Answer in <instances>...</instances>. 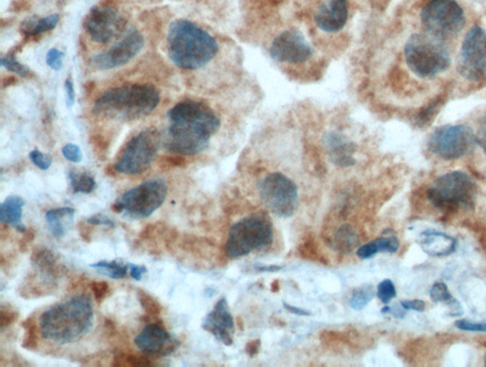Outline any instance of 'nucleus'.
I'll use <instances>...</instances> for the list:
<instances>
[{
  "label": "nucleus",
  "mask_w": 486,
  "mask_h": 367,
  "mask_svg": "<svg viewBox=\"0 0 486 367\" xmlns=\"http://www.w3.org/2000/svg\"><path fill=\"white\" fill-rule=\"evenodd\" d=\"M401 306L406 310H414V312H423L426 309L425 302L422 300H406L401 302Z\"/></svg>",
  "instance_id": "48"
},
{
  "label": "nucleus",
  "mask_w": 486,
  "mask_h": 367,
  "mask_svg": "<svg viewBox=\"0 0 486 367\" xmlns=\"http://www.w3.org/2000/svg\"><path fill=\"white\" fill-rule=\"evenodd\" d=\"M160 147V134L155 128H147L130 139L117 162L116 172L139 175L149 169Z\"/></svg>",
  "instance_id": "10"
},
{
  "label": "nucleus",
  "mask_w": 486,
  "mask_h": 367,
  "mask_svg": "<svg viewBox=\"0 0 486 367\" xmlns=\"http://www.w3.org/2000/svg\"><path fill=\"white\" fill-rule=\"evenodd\" d=\"M485 366H486V356H485Z\"/></svg>",
  "instance_id": "59"
},
{
  "label": "nucleus",
  "mask_w": 486,
  "mask_h": 367,
  "mask_svg": "<svg viewBox=\"0 0 486 367\" xmlns=\"http://www.w3.org/2000/svg\"><path fill=\"white\" fill-rule=\"evenodd\" d=\"M75 210L73 208L64 207L59 208V209H53L48 211L46 213V220L49 225L51 233L56 238H61V236L66 235L70 224L73 221L67 220L62 221L64 219L73 218Z\"/></svg>",
  "instance_id": "22"
},
{
  "label": "nucleus",
  "mask_w": 486,
  "mask_h": 367,
  "mask_svg": "<svg viewBox=\"0 0 486 367\" xmlns=\"http://www.w3.org/2000/svg\"><path fill=\"white\" fill-rule=\"evenodd\" d=\"M92 289L96 301L100 303V302L104 300L107 292H109V284L104 281H95L93 282Z\"/></svg>",
  "instance_id": "44"
},
{
  "label": "nucleus",
  "mask_w": 486,
  "mask_h": 367,
  "mask_svg": "<svg viewBox=\"0 0 486 367\" xmlns=\"http://www.w3.org/2000/svg\"><path fill=\"white\" fill-rule=\"evenodd\" d=\"M405 59L409 70L423 79H432L450 67L448 50L440 40L415 33L405 46Z\"/></svg>",
  "instance_id": "6"
},
{
  "label": "nucleus",
  "mask_w": 486,
  "mask_h": 367,
  "mask_svg": "<svg viewBox=\"0 0 486 367\" xmlns=\"http://www.w3.org/2000/svg\"><path fill=\"white\" fill-rule=\"evenodd\" d=\"M375 243L379 252L394 253L399 249V240L394 235L375 239Z\"/></svg>",
  "instance_id": "36"
},
{
  "label": "nucleus",
  "mask_w": 486,
  "mask_h": 367,
  "mask_svg": "<svg viewBox=\"0 0 486 367\" xmlns=\"http://www.w3.org/2000/svg\"><path fill=\"white\" fill-rule=\"evenodd\" d=\"M65 90H66V105L68 108H70L75 102V85L72 77H68L65 82Z\"/></svg>",
  "instance_id": "46"
},
{
  "label": "nucleus",
  "mask_w": 486,
  "mask_h": 367,
  "mask_svg": "<svg viewBox=\"0 0 486 367\" xmlns=\"http://www.w3.org/2000/svg\"><path fill=\"white\" fill-rule=\"evenodd\" d=\"M93 324L90 296L80 294L56 304L41 315L42 337L56 344H72L86 335Z\"/></svg>",
  "instance_id": "2"
},
{
  "label": "nucleus",
  "mask_w": 486,
  "mask_h": 367,
  "mask_svg": "<svg viewBox=\"0 0 486 367\" xmlns=\"http://www.w3.org/2000/svg\"><path fill=\"white\" fill-rule=\"evenodd\" d=\"M263 203L270 212L281 218H291L298 208L297 184L283 174H269L258 184Z\"/></svg>",
  "instance_id": "9"
},
{
  "label": "nucleus",
  "mask_w": 486,
  "mask_h": 367,
  "mask_svg": "<svg viewBox=\"0 0 486 367\" xmlns=\"http://www.w3.org/2000/svg\"><path fill=\"white\" fill-rule=\"evenodd\" d=\"M396 294V287L391 279H385L378 284L377 297L384 304H388Z\"/></svg>",
  "instance_id": "33"
},
{
  "label": "nucleus",
  "mask_w": 486,
  "mask_h": 367,
  "mask_svg": "<svg viewBox=\"0 0 486 367\" xmlns=\"http://www.w3.org/2000/svg\"><path fill=\"white\" fill-rule=\"evenodd\" d=\"M90 267L106 270L105 275L110 276V278L123 279L127 276V267L129 266H124V265L119 264L116 261H101L97 262V263L90 264Z\"/></svg>",
  "instance_id": "28"
},
{
  "label": "nucleus",
  "mask_w": 486,
  "mask_h": 367,
  "mask_svg": "<svg viewBox=\"0 0 486 367\" xmlns=\"http://www.w3.org/2000/svg\"><path fill=\"white\" fill-rule=\"evenodd\" d=\"M476 142L486 156V117L480 122L479 128H477Z\"/></svg>",
  "instance_id": "47"
},
{
  "label": "nucleus",
  "mask_w": 486,
  "mask_h": 367,
  "mask_svg": "<svg viewBox=\"0 0 486 367\" xmlns=\"http://www.w3.org/2000/svg\"><path fill=\"white\" fill-rule=\"evenodd\" d=\"M429 295L434 303H448L450 299L453 298L449 292L448 286L443 282H436L432 286Z\"/></svg>",
  "instance_id": "34"
},
{
  "label": "nucleus",
  "mask_w": 486,
  "mask_h": 367,
  "mask_svg": "<svg viewBox=\"0 0 486 367\" xmlns=\"http://www.w3.org/2000/svg\"><path fill=\"white\" fill-rule=\"evenodd\" d=\"M170 125L164 137L167 150L177 155H196L208 147L221 127L213 110L203 102L183 101L167 112Z\"/></svg>",
  "instance_id": "1"
},
{
  "label": "nucleus",
  "mask_w": 486,
  "mask_h": 367,
  "mask_svg": "<svg viewBox=\"0 0 486 367\" xmlns=\"http://www.w3.org/2000/svg\"><path fill=\"white\" fill-rule=\"evenodd\" d=\"M0 65L21 77H27L30 74L29 68L16 61V56L12 54L7 53V55L2 56L0 59Z\"/></svg>",
  "instance_id": "31"
},
{
  "label": "nucleus",
  "mask_w": 486,
  "mask_h": 367,
  "mask_svg": "<svg viewBox=\"0 0 486 367\" xmlns=\"http://www.w3.org/2000/svg\"><path fill=\"white\" fill-rule=\"evenodd\" d=\"M160 94L152 85H125L99 96L93 112L98 118L132 122L149 115L157 107Z\"/></svg>",
  "instance_id": "4"
},
{
  "label": "nucleus",
  "mask_w": 486,
  "mask_h": 367,
  "mask_svg": "<svg viewBox=\"0 0 486 367\" xmlns=\"http://www.w3.org/2000/svg\"><path fill=\"white\" fill-rule=\"evenodd\" d=\"M90 144L93 145L95 152L98 154L99 156H106L109 144H107V139L103 136L99 135V134L93 135L90 138Z\"/></svg>",
  "instance_id": "43"
},
{
  "label": "nucleus",
  "mask_w": 486,
  "mask_h": 367,
  "mask_svg": "<svg viewBox=\"0 0 486 367\" xmlns=\"http://www.w3.org/2000/svg\"><path fill=\"white\" fill-rule=\"evenodd\" d=\"M375 296L374 289L371 284H366L359 289H355L352 293L351 299H349V307L352 309L359 312L365 309L369 303H371L372 299Z\"/></svg>",
  "instance_id": "26"
},
{
  "label": "nucleus",
  "mask_w": 486,
  "mask_h": 367,
  "mask_svg": "<svg viewBox=\"0 0 486 367\" xmlns=\"http://www.w3.org/2000/svg\"><path fill=\"white\" fill-rule=\"evenodd\" d=\"M18 317V312L8 309H1V312H0V326H1L2 329H4L5 327L11 326L14 321H16Z\"/></svg>",
  "instance_id": "45"
},
{
  "label": "nucleus",
  "mask_w": 486,
  "mask_h": 367,
  "mask_svg": "<svg viewBox=\"0 0 486 367\" xmlns=\"http://www.w3.org/2000/svg\"><path fill=\"white\" fill-rule=\"evenodd\" d=\"M70 179L75 193H90L96 188L95 179L88 174H78L70 171Z\"/></svg>",
  "instance_id": "27"
},
{
  "label": "nucleus",
  "mask_w": 486,
  "mask_h": 367,
  "mask_svg": "<svg viewBox=\"0 0 486 367\" xmlns=\"http://www.w3.org/2000/svg\"><path fill=\"white\" fill-rule=\"evenodd\" d=\"M32 5L28 0H13L9 7L11 13H21L30 10Z\"/></svg>",
  "instance_id": "51"
},
{
  "label": "nucleus",
  "mask_w": 486,
  "mask_h": 367,
  "mask_svg": "<svg viewBox=\"0 0 486 367\" xmlns=\"http://www.w3.org/2000/svg\"><path fill=\"white\" fill-rule=\"evenodd\" d=\"M134 343L142 352L149 356H167L180 346L179 341L158 324H147L134 339Z\"/></svg>",
  "instance_id": "17"
},
{
  "label": "nucleus",
  "mask_w": 486,
  "mask_h": 367,
  "mask_svg": "<svg viewBox=\"0 0 486 367\" xmlns=\"http://www.w3.org/2000/svg\"><path fill=\"white\" fill-rule=\"evenodd\" d=\"M138 298L143 307L144 312L147 314L155 316L160 314L162 312V306L157 300H155L149 293L144 292V290H139Z\"/></svg>",
  "instance_id": "32"
},
{
  "label": "nucleus",
  "mask_w": 486,
  "mask_h": 367,
  "mask_svg": "<svg viewBox=\"0 0 486 367\" xmlns=\"http://www.w3.org/2000/svg\"><path fill=\"white\" fill-rule=\"evenodd\" d=\"M283 306L285 307L287 310H288L289 312L292 313V314L298 315V316H311L312 312H309V310L303 309H300V307H295L294 306H292V304H289L285 303V302H283Z\"/></svg>",
  "instance_id": "54"
},
{
  "label": "nucleus",
  "mask_w": 486,
  "mask_h": 367,
  "mask_svg": "<svg viewBox=\"0 0 486 367\" xmlns=\"http://www.w3.org/2000/svg\"><path fill=\"white\" fill-rule=\"evenodd\" d=\"M144 44L143 36L136 28H130L123 38L109 50L93 56V65L101 70L121 67L134 58L143 48Z\"/></svg>",
  "instance_id": "15"
},
{
  "label": "nucleus",
  "mask_w": 486,
  "mask_h": 367,
  "mask_svg": "<svg viewBox=\"0 0 486 367\" xmlns=\"http://www.w3.org/2000/svg\"><path fill=\"white\" fill-rule=\"evenodd\" d=\"M203 329L214 335L218 341L231 346L233 344V335L235 333L234 321L226 299H221L216 304L214 309L204 319Z\"/></svg>",
  "instance_id": "18"
},
{
  "label": "nucleus",
  "mask_w": 486,
  "mask_h": 367,
  "mask_svg": "<svg viewBox=\"0 0 486 367\" xmlns=\"http://www.w3.org/2000/svg\"><path fill=\"white\" fill-rule=\"evenodd\" d=\"M389 313H391V314L393 315L395 318L402 319L405 317L406 309H403L402 306H401V307L395 306L389 309Z\"/></svg>",
  "instance_id": "56"
},
{
  "label": "nucleus",
  "mask_w": 486,
  "mask_h": 367,
  "mask_svg": "<svg viewBox=\"0 0 486 367\" xmlns=\"http://www.w3.org/2000/svg\"><path fill=\"white\" fill-rule=\"evenodd\" d=\"M30 159L33 164L41 168V170H48L52 165V156L48 154H43L39 150H33L30 153Z\"/></svg>",
  "instance_id": "37"
},
{
  "label": "nucleus",
  "mask_w": 486,
  "mask_h": 367,
  "mask_svg": "<svg viewBox=\"0 0 486 367\" xmlns=\"http://www.w3.org/2000/svg\"><path fill=\"white\" fill-rule=\"evenodd\" d=\"M167 196L166 182L162 179L149 181L125 193L120 202L127 218H149L164 204Z\"/></svg>",
  "instance_id": "12"
},
{
  "label": "nucleus",
  "mask_w": 486,
  "mask_h": 367,
  "mask_svg": "<svg viewBox=\"0 0 486 367\" xmlns=\"http://www.w3.org/2000/svg\"><path fill=\"white\" fill-rule=\"evenodd\" d=\"M348 0H329L321 6L315 20L317 27L325 33H337L348 21Z\"/></svg>",
  "instance_id": "19"
},
{
  "label": "nucleus",
  "mask_w": 486,
  "mask_h": 367,
  "mask_svg": "<svg viewBox=\"0 0 486 367\" xmlns=\"http://www.w3.org/2000/svg\"><path fill=\"white\" fill-rule=\"evenodd\" d=\"M312 48L298 31L288 30L275 37L270 48V55L280 63L300 64L312 55Z\"/></svg>",
  "instance_id": "16"
},
{
  "label": "nucleus",
  "mask_w": 486,
  "mask_h": 367,
  "mask_svg": "<svg viewBox=\"0 0 486 367\" xmlns=\"http://www.w3.org/2000/svg\"><path fill=\"white\" fill-rule=\"evenodd\" d=\"M186 159L183 156L175 155L161 156L159 165L164 169H172L176 167H184L186 165Z\"/></svg>",
  "instance_id": "38"
},
{
  "label": "nucleus",
  "mask_w": 486,
  "mask_h": 367,
  "mask_svg": "<svg viewBox=\"0 0 486 367\" xmlns=\"http://www.w3.org/2000/svg\"><path fill=\"white\" fill-rule=\"evenodd\" d=\"M167 50L172 62L186 70L204 67L217 55L218 45L204 28L186 19H178L169 26Z\"/></svg>",
  "instance_id": "3"
},
{
  "label": "nucleus",
  "mask_w": 486,
  "mask_h": 367,
  "mask_svg": "<svg viewBox=\"0 0 486 367\" xmlns=\"http://www.w3.org/2000/svg\"><path fill=\"white\" fill-rule=\"evenodd\" d=\"M477 196L476 182L462 171H453L439 176L428 191L429 201L445 213L473 209Z\"/></svg>",
  "instance_id": "5"
},
{
  "label": "nucleus",
  "mask_w": 486,
  "mask_h": 367,
  "mask_svg": "<svg viewBox=\"0 0 486 367\" xmlns=\"http://www.w3.org/2000/svg\"><path fill=\"white\" fill-rule=\"evenodd\" d=\"M323 144L332 164L340 167H349L355 164L354 154L356 147L343 133L331 131L324 135Z\"/></svg>",
  "instance_id": "20"
},
{
  "label": "nucleus",
  "mask_w": 486,
  "mask_h": 367,
  "mask_svg": "<svg viewBox=\"0 0 486 367\" xmlns=\"http://www.w3.org/2000/svg\"><path fill=\"white\" fill-rule=\"evenodd\" d=\"M455 326H456L458 329L463 330V331L486 332V321L476 323V321H471L466 320V319H463V320L455 321Z\"/></svg>",
  "instance_id": "39"
},
{
  "label": "nucleus",
  "mask_w": 486,
  "mask_h": 367,
  "mask_svg": "<svg viewBox=\"0 0 486 367\" xmlns=\"http://www.w3.org/2000/svg\"><path fill=\"white\" fill-rule=\"evenodd\" d=\"M18 82L19 80L15 76L5 77V78L2 80V88L9 87L11 85H16Z\"/></svg>",
  "instance_id": "57"
},
{
  "label": "nucleus",
  "mask_w": 486,
  "mask_h": 367,
  "mask_svg": "<svg viewBox=\"0 0 486 367\" xmlns=\"http://www.w3.org/2000/svg\"><path fill=\"white\" fill-rule=\"evenodd\" d=\"M358 238L354 228L349 225L341 227L335 236V245L337 249L343 252H349L357 246Z\"/></svg>",
  "instance_id": "24"
},
{
  "label": "nucleus",
  "mask_w": 486,
  "mask_h": 367,
  "mask_svg": "<svg viewBox=\"0 0 486 367\" xmlns=\"http://www.w3.org/2000/svg\"><path fill=\"white\" fill-rule=\"evenodd\" d=\"M65 53L63 51L58 50V48H52L47 53L46 63L53 70H61L63 65V59Z\"/></svg>",
  "instance_id": "40"
},
{
  "label": "nucleus",
  "mask_w": 486,
  "mask_h": 367,
  "mask_svg": "<svg viewBox=\"0 0 486 367\" xmlns=\"http://www.w3.org/2000/svg\"><path fill=\"white\" fill-rule=\"evenodd\" d=\"M32 263L45 275H53L56 269V259L52 250L38 249L33 252Z\"/></svg>",
  "instance_id": "25"
},
{
  "label": "nucleus",
  "mask_w": 486,
  "mask_h": 367,
  "mask_svg": "<svg viewBox=\"0 0 486 367\" xmlns=\"http://www.w3.org/2000/svg\"><path fill=\"white\" fill-rule=\"evenodd\" d=\"M127 266H129L130 270V275L136 281H140L143 273L147 272V267L144 266H136V265L132 263L127 265Z\"/></svg>",
  "instance_id": "52"
},
{
  "label": "nucleus",
  "mask_w": 486,
  "mask_h": 367,
  "mask_svg": "<svg viewBox=\"0 0 486 367\" xmlns=\"http://www.w3.org/2000/svg\"><path fill=\"white\" fill-rule=\"evenodd\" d=\"M476 144V134L463 124H445L436 128L428 137L426 144L432 154L445 161L463 158Z\"/></svg>",
  "instance_id": "11"
},
{
  "label": "nucleus",
  "mask_w": 486,
  "mask_h": 367,
  "mask_svg": "<svg viewBox=\"0 0 486 367\" xmlns=\"http://www.w3.org/2000/svg\"><path fill=\"white\" fill-rule=\"evenodd\" d=\"M21 326L26 330L22 347L28 350H33L38 347V327L36 326L33 318L27 319L21 324Z\"/></svg>",
  "instance_id": "29"
},
{
  "label": "nucleus",
  "mask_w": 486,
  "mask_h": 367,
  "mask_svg": "<svg viewBox=\"0 0 486 367\" xmlns=\"http://www.w3.org/2000/svg\"><path fill=\"white\" fill-rule=\"evenodd\" d=\"M274 241V227L264 213H252L233 225L226 250L231 258L241 257L255 250L265 249Z\"/></svg>",
  "instance_id": "7"
},
{
  "label": "nucleus",
  "mask_w": 486,
  "mask_h": 367,
  "mask_svg": "<svg viewBox=\"0 0 486 367\" xmlns=\"http://www.w3.org/2000/svg\"><path fill=\"white\" fill-rule=\"evenodd\" d=\"M59 19H60V17H59L58 14H51L49 16L44 17V18H39L35 33H33V38L41 36L42 33L53 30L58 26Z\"/></svg>",
  "instance_id": "35"
},
{
  "label": "nucleus",
  "mask_w": 486,
  "mask_h": 367,
  "mask_svg": "<svg viewBox=\"0 0 486 367\" xmlns=\"http://www.w3.org/2000/svg\"><path fill=\"white\" fill-rule=\"evenodd\" d=\"M260 349V341H250L246 346V352L248 353L250 357H253L255 354H258V350Z\"/></svg>",
  "instance_id": "55"
},
{
  "label": "nucleus",
  "mask_w": 486,
  "mask_h": 367,
  "mask_svg": "<svg viewBox=\"0 0 486 367\" xmlns=\"http://www.w3.org/2000/svg\"><path fill=\"white\" fill-rule=\"evenodd\" d=\"M83 26L93 41L106 44L126 31L127 22L115 4L106 0L90 11Z\"/></svg>",
  "instance_id": "14"
},
{
  "label": "nucleus",
  "mask_w": 486,
  "mask_h": 367,
  "mask_svg": "<svg viewBox=\"0 0 486 367\" xmlns=\"http://www.w3.org/2000/svg\"><path fill=\"white\" fill-rule=\"evenodd\" d=\"M419 245L426 255L433 257H443L456 252L457 240L453 236L445 233L428 230L421 233Z\"/></svg>",
  "instance_id": "21"
},
{
  "label": "nucleus",
  "mask_w": 486,
  "mask_h": 367,
  "mask_svg": "<svg viewBox=\"0 0 486 367\" xmlns=\"http://www.w3.org/2000/svg\"><path fill=\"white\" fill-rule=\"evenodd\" d=\"M88 223L95 225V226H99V225H104V226L107 227H115V222L112 219L107 218V216L104 215H95L88 219Z\"/></svg>",
  "instance_id": "49"
},
{
  "label": "nucleus",
  "mask_w": 486,
  "mask_h": 367,
  "mask_svg": "<svg viewBox=\"0 0 486 367\" xmlns=\"http://www.w3.org/2000/svg\"><path fill=\"white\" fill-rule=\"evenodd\" d=\"M25 202L19 196H8L0 205V220L2 223L16 227L21 224L22 208Z\"/></svg>",
  "instance_id": "23"
},
{
  "label": "nucleus",
  "mask_w": 486,
  "mask_h": 367,
  "mask_svg": "<svg viewBox=\"0 0 486 367\" xmlns=\"http://www.w3.org/2000/svg\"><path fill=\"white\" fill-rule=\"evenodd\" d=\"M377 253H379V252H378L375 240L362 245V246H361L356 252L358 257L364 259V260H365V259H371L374 257V256L376 255Z\"/></svg>",
  "instance_id": "42"
},
{
  "label": "nucleus",
  "mask_w": 486,
  "mask_h": 367,
  "mask_svg": "<svg viewBox=\"0 0 486 367\" xmlns=\"http://www.w3.org/2000/svg\"><path fill=\"white\" fill-rule=\"evenodd\" d=\"M62 153H63V156L68 159V161L75 162V164L80 162L82 161V158H83L80 147H79L78 145L73 144H68L65 145L63 149H62Z\"/></svg>",
  "instance_id": "41"
},
{
  "label": "nucleus",
  "mask_w": 486,
  "mask_h": 367,
  "mask_svg": "<svg viewBox=\"0 0 486 367\" xmlns=\"http://www.w3.org/2000/svg\"><path fill=\"white\" fill-rule=\"evenodd\" d=\"M254 267L260 272H278L282 270V267L277 266V265L255 264Z\"/></svg>",
  "instance_id": "53"
},
{
  "label": "nucleus",
  "mask_w": 486,
  "mask_h": 367,
  "mask_svg": "<svg viewBox=\"0 0 486 367\" xmlns=\"http://www.w3.org/2000/svg\"><path fill=\"white\" fill-rule=\"evenodd\" d=\"M423 28L439 40L453 38L465 25V14L455 0H430L421 13Z\"/></svg>",
  "instance_id": "8"
},
{
  "label": "nucleus",
  "mask_w": 486,
  "mask_h": 367,
  "mask_svg": "<svg viewBox=\"0 0 486 367\" xmlns=\"http://www.w3.org/2000/svg\"><path fill=\"white\" fill-rule=\"evenodd\" d=\"M95 82H88L87 84H85L84 85L85 90H86L87 93L93 92V90H95Z\"/></svg>",
  "instance_id": "58"
},
{
  "label": "nucleus",
  "mask_w": 486,
  "mask_h": 367,
  "mask_svg": "<svg viewBox=\"0 0 486 367\" xmlns=\"http://www.w3.org/2000/svg\"><path fill=\"white\" fill-rule=\"evenodd\" d=\"M458 71L468 81L477 82L486 75V31L474 26L460 46Z\"/></svg>",
  "instance_id": "13"
},
{
  "label": "nucleus",
  "mask_w": 486,
  "mask_h": 367,
  "mask_svg": "<svg viewBox=\"0 0 486 367\" xmlns=\"http://www.w3.org/2000/svg\"><path fill=\"white\" fill-rule=\"evenodd\" d=\"M448 315L450 317H460L463 314V309L460 302L452 298L448 302Z\"/></svg>",
  "instance_id": "50"
},
{
  "label": "nucleus",
  "mask_w": 486,
  "mask_h": 367,
  "mask_svg": "<svg viewBox=\"0 0 486 367\" xmlns=\"http://www.w3.org/2000/svg\"><path fill=\"white\" fill-rule=\"evenodd\" d=\"M112 366L149 367L152 366V363L146 357L135 355H121L115 358L112 361Z\"/></svg>",
  "instance_id": "30"
}]
</instances>
